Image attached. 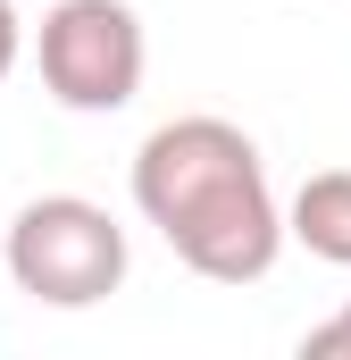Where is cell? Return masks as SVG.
Returning <instances> with one entry per match:
<instances>
[{
    "instance_id": "2",
    "label": "cell",
    "mask_w": 351,
    "mask_h": 360,
    "mask_svg": "<svg viewBox=\"0 0 351 360\" xmlns=\"http://www.w3.org/2000/svg\"><path fill=\"white\" fill-rule=\"evenodd\" d=\"M0 269L42 310H100L126 285V226L84 193H42L8 218Z\"/></svg>"
},
{
    "instance_id": "4",
    "label": "cell",
    "mask_w": 351,
    "mask_h": 360,
    "mask_svg": "<svg viewBox=\"0 0 351 360\" xmlns=\"http://www.w3.org/2000/svg\"><path fill=\"white\" fill-rule=\"evenodd\" d=\"M284 235L326 260V269H351V168H318L301 176V193L284 201Z\"/></svg>"
},
{
    "instance_id": "7",
    "label": "cell",
    "mask_w": 351,
    "mask_h": 360,
    "mask_svg": "<svg viewBox=\"0 0 351 360\" xmlns=\"http://www.w3.org/2000/svg\"><path fill=\"white\" fill-rule=\"evenodd\" d=\"M335 319H343V327H351V302H343V310H335Z\"/></svg>"
},
{
    "instance_id": "5",
    "label": "cell",
    "mask_w": 351,
    "mask_h": 360,
    "mask_svg": "<svg viewBox=\"0 0 351 360\" xmlns=\"http://www.w3.org/2000/svg\"><path fill=\"white\" fill-rule=\"evenodd\" d=\"M293 360H351V327H343V319H326V327H310Z\"/></svg>"
},
{
    "instance_id": "6",
    "label": "cell",
    "mask_w": 351,
    "mask_h": 360,
    "mask_svg": "<svg viewBox=\"0 0 351 360\" xmlns=\"http://www.w3.org/2000/svg\"><path fill=\"white\" fill-rule=\"evenodd\" d=\"M17 59H25V17H17V0H0V84H8Z\"/></svg>"
},
{
    "instance_id": "3",
    "label": "cell",
    "mask_w": 351,
    "mask_h": 360,
    "mask_svg": "<svg viewBox=\"0 0 351 360\" xmlns=\"http://www.w3.org/2000/svg\"><path fill=\"white\" fill-rule=\"evenodd\" d=\"M34 68L42 92L76 117H109L143 92L151 68V34L126 0H51L42 25H34Z\"/></svg>"
},
{
    "instance_id": "1",
    "label": "cell",
    "mask_w": 351,
    "mask_h": 360,
    "mask_svg": "<svg viewBox=\"0 0 351 360\" xmlns=\"http://www.w3.org/2000/svg\"><path fill=\"white\" fill-rule=\"evenodd\" d=\"M134 210L209 285H260L276 269V252L293 243L260 143L234 117H168V126H151L143 151H134Z\"/></svg>"
}]
</instances>
